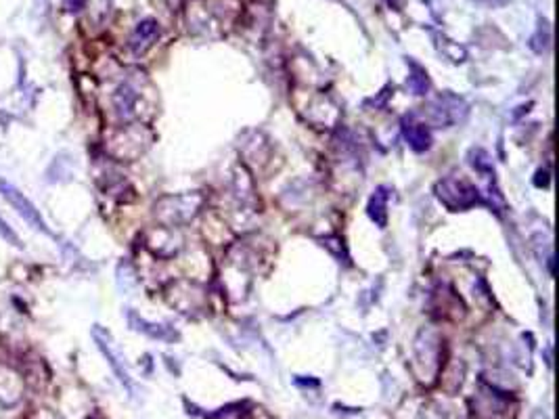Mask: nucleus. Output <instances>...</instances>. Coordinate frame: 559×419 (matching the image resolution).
<instances>
[{
  "mask_svg": "<svg viewBox=\"0 0 559 419\" xmlns=\"http://www.w3.org/2000/svg\"><path fill=\"white\" fill-rule=\"evenodd\" d=\"M467 112H469L467 103L461 97L450 95V93L440 95L428 107H423L425 120L430 122L432 126H440V128H447V126L463 122L467 118Z\"/></svg>",
  "mask_w": 559,
  "mask_h": 419,
  "instance_id": "4",
  "label": "nucleus"
},
{
  "mask_svg": "<svg viewBox=\"0 0 559 419\" xmlns=\"http://www.w3.org/2000/svg\"><path fill=\"white\" fill-rule=\"evenodd\" d=\"M408 88L415 93V95H428L430 90V78L425 73L423 67H419L417 63L411 61V76H408Z\"/></svg>",
  "mask_w": 559,
  "mask_h": 419,
  "instance_id": "14",
  "label": "nucleus"
},
{
  "mask_svg": "<svg viewBox=\"0 0 559 419\" xmlns=\"http://www.w3.org/2000/svg\"><path fill=\"white\" fill-rule=\"evenodd\" d=\"M0 237L6 241V243H11V245H17V247H21V240H19V235L0 218Z\"/></svg>",
  "mask_w": 559,
  "mask_h": 419,
  "instance_id": "17",
  "label": "nucleus"
},
{
  "mask_svg": "<svg viewBox=\"0 0 559 419\" xmlns=\"http://www.w3.org/2000/svg\"><path fill=\"white\" fill-rule=\"evenodd\" d=\"M436 195L452 212L469 210V208H473L478 203H484L480 191L473 184H469L467 180L463 179H454V177L440 180L436 184Z\"/></svg>",
  "mask_w": 559,
  "mask_h": 419,
  "instance_id": "3",
  "label": "nucleus"
},
{
  "mask_svg": "<svg viewBox=\"0 0 559 419\" xmlns=\"http://www.w3.org/2000/svg\"><path fill=\"white\" fill-rule=\"evenodd\" d=\"M128 323H130L132 329H136V331H141V334H145V336H149L153 340H162V342H174V340H178V334L172 327L160 325V323H149L143 317H139L134 310H128Z\"/></svg>",
  "mask_w": 559,
  "mask_h": 419,
  "instance_id": "11",
  "label": "nucleus"
},
{
  "mask_svg": "<svg viewBox=\"0 0 559 419\" xmlns=\"http://www.w3.org/2000/svg\"><path fill=\"white\" fill-rule=\"evenodd\" d=\"M386 2H388L390 6H394V8H398V6H400V0H386Z\"/></svg>",
  "mask_w": 559,
  "mask_h": 419,
  "instance_id": "20",
  "label": "nucleus"
},
{
  "mask_svg": "<svg viewBox=\"0 0 559 419\" xmlns=\"http://www.w3.org/2000/svg\"><path fill=\"white\" fill-rule=\"evenodd\" d=\"M549 47H551V28H549L547 21H541L536 34L530 38V49H532L534 53L543 55Z\"/></svg>",
  "mask_w": 559,
  "mask_h": 419,
  "instance_id": "15",
  "label": "nucleus"
},
{
  "mask_svg": "<svg viewBox=\"0 0 559 419\" xmlns=\"http://www.w3.org/2000/svg\"><path fill=\"white\" fill-rule=\"evenodd\" d=\"M84 4H86V0H63L65 11H69V13H78V11H82Z\"/></svg>",
  "mask_w": 559,
  "mask_h": 419,
  "instance_id": "18",
  "label": "nucleus"
},
{
  "mask_svg": "<svg viewBox=\"0 0 559 419\" xmlns=\"http://www.w3.org/2000/svg\"><path fill=\"white\" fill-rule=\"evenodd\" d=\"M151 145V132L141 124H128L113 132L107 141V153L119 162H132Z\"/></svg>",
  "mask_w": 559,
  "mask_h": 419,
  "instance_id": "1",
  "label": "nucleus"
},
{
  "mask_svg": "<svg viewBox=\"0 0 559 419\" xmlns=\"http://www.w3.org/2000/svg\"><path fill=\"white\" fill-rule=\"evenodd\" d=\"M486 2H493V4H501L499 0H486Z\"/></svg>",
  "mask_w": 559,
  "mask_h": 419,
  "instance_id": "21",
  "label": "nucleus"
},
{
  "mask_svg": "<svg viewBox=\"0 0 559 419\" xmlns=\"http://www.w3.org/2000/svg\"><path fill=\"white\" fill-rule=\"evenodd\" d=\"M25 419H57V418L55 413L49 411V409H36V411H32Z\"/></svg>",
  "mask_w": 559,
  "mask_h": 419,
  "instance_id": "19",
  "label": "nucleus"
},
{
  "mask_svg": "<svg viewBox=\"0 0 559 419\" xmlns=\"http://www.w3.org/2000/svg\"><path fill=\"white\" fill-rule=\"evenodd\" d=\"M473 403V413L480 419H513L515 418V403L509 394L499 392L497 388H482Z\"/></svg>",
  "mask_w": 559,
  "mask_h": 419,
  "instance_id": "5",
  "label": "nucleus"
},
{
  "mask_svg": "<svg viewBox=\"0 0 559 419\" xmlns=\"http://www.w3.org/2000/svg\"><path fill=\"white\" fill-rule=\"evenodd\" d=\"M440 51L447 55L448 59L454 61V63H459V61L465 59V49H463V47H459V45H454L452 40H447V38H442V40H440Z\"/></svg>",
  "mask_w": 559,
  "mask_h": 419,
  "instance_id": "16",
  "label": "nucleus"
},
{
  "mask_svg": "<svg viewBox=\"0 0 559 419\" xmlns=\"http://www.w3.org/2000/svg\"><path fill=\"white\" fill-rule=\"evenodd\" d=\"M204 206V195L199 191L184 193V195H170L162 197L155 203V218L164 223L166 227H176L182 223H189L197 216V212Z\"/></svg>",
  "mask_w": 559,
  "mask_h": 419,
  "instance_id": "2",
  "label": "nucleus"
},
{
  "mask_svg": "<svg viewBox=\"0 0 559 419\" xmlns=\"http://www.w3.org/2000/svg\"><path fill=\"white\" fill-rule=\"evenodd\" d=\"M402 130H404V138H406V143L411 145V149H415V151H425V149H430V145H432V134H430L428 124H423V122H415L413 116H408V118L404 120Z\"/></svg>",
  "mask_w": 559,
  "mask_h": 419,
  "instance_id": "12",
  "label": "nucleus"
},
{
  "mask_svg": "<svg viewBox=\"0 0 559 419\" xmlns=\"http://www.w3.org/2000/svg\"><path fill=\"white\" fill-rule=\"evenodd\" d=\"M158 38H160V23L155 19H143L134 28V32L128 40V47L134 55H143Z\"/></svg>",
  "mask_w": 559,
  "mask_h": 419,
  "instance_id": "10",
  "label": "nucleus"
},
{
  "mask_svg": "<svg viewBox=\"0 0 559 419\" xmlns=\"http://www.w3.org/2000/svg\"><path fill=\"white\" fill-rule=\"evenodd\" d=\"M23 377L8 365H0V403L11 407L23 394Z\"/></svg>",
  "mask_w": 559,
  "mask_h": 419,
  "instance_id": "8",
  "label": "nucleus"
},
{
  "mask_svg": "<svg viewBox=\"0 0 559 419\" xmlns=\"http://www.w3.org/2000/svg\"><path fill=\"white\" fill-rule=\"evenodd\" d=\"M388 189L386 187H377L369 199V216L377 227H386L388 223Z\"/></svg>",
  "mask_w": 559,
  "mask_h": 419,
  "instance_id": "13",
  "label": "nucleus"
},
{
  "mask_svg": "<svg viewBox=\"0 0 559 419\" xmlns=\"http://www.w3.org/2000/svg\"><path fill=\"white\" fill-rule=\"evenodd\" d=\"M93 338H95V342H97V346H99V350L105 355V359L110 360V365H112L113 373L117 375V379L132 392V379H130V373H128V369H126V362H124V357L119 355V350H117V346L113 344L112 340V334L107 331V329H103V327H99V325H95V329H93Z\"/></svg>",
  "mask_w": 559,
  "mask_h": 419,
  "instance_id": "7",
  "label": "nucleus"
},
{
  "mask_svg": "<svg viewBox=\"0 0 559 419\" xmlns=\"http://www.w3.org/2000/svg\"><path fill=\"white\" fill-rule=\"evenodd\" d=\"M0 193H2V197L17 210V214L32 227V229H36V231H40V233H51L49 231V227H47V223L42 220V216H40V212H38V208L15 187V184H11L8 180L0 179Z\"/></svg>",
  "mask_w": 559,
  "mask_h": 419,
  "instance_id": "6",
  "label": "nucleus"
},
{
  "mask_svg": "<svg viewBox=\"0 0 559 419\" xmlns=\"http://www.w3.org/2000/svg\"><path fill=\"white\" fill-rule=\"evenodd\" d=\"M139 101H141V93H139L136 86L130 84V82H124V84L117 86V90L113 93V107H115V114H117L122 120H130V118L136 116Z\"/></svg>",
  "mask_w": 559,
  "mask_h": 419,
  "instance_id": "9",
  "label": "nucleus"
}]
</instances>
